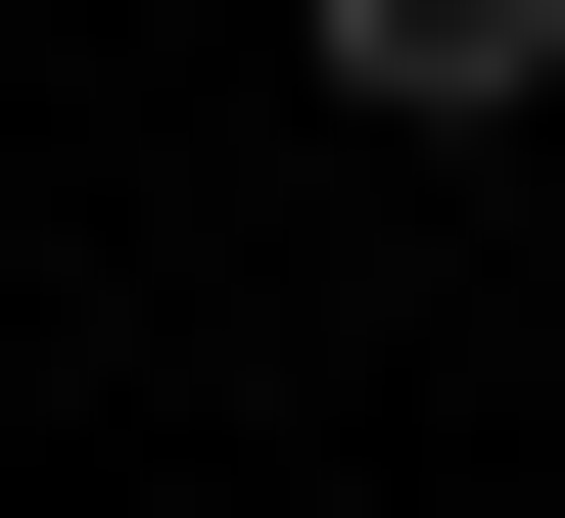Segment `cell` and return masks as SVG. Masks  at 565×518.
<instances>
[{
    "label": "cell",
    "mask_w": 565,
    "mask_h": 518,
    "mask_svg": "<svg viewBox=\"0 0 565 518\" xmlns=\"http://www.w3.org/2000/svg\"><path fill=\"white\" fill-rule=\"evenodd\" d=\"M282 47H330L377 141H471V95H565V0H282Z\"/></svg>",
    "instance_id": "6da1fadb"
}]
</instances>
